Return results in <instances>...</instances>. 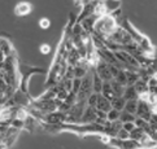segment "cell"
<instances>
[{
  "label": "cell",
  "mask_w": 157,
  "mask_h": 149,
  "mask_svg": "<svg viewBox=\"0 0 157 149\" xmlns=\"http://www.w3.org/2000/svg\"><path fill=\"white\" fill-rule=\"evenodd\" d=\"M87 106L86 101H77L66 113V125H79L82 114Z\"/></svg>",
  "instance_id": "obj_2"
},
{
  "label": "cell",
  "mask_w": 157,
  "mask_h": 149,
  "mask_svg": "<svg viewBox=\"0 0 157 149\" xmlns=\"http://www.w3.org/2000/svg\"><path fill=\"white\" fill-rule=\"evenodd\" d=\"M98 97H99V93H95L92 92L91 95L88 96L87 99V106H91V108H96V102H98Z\"/></svg>",
  "instance_id": "obj_29"
},
{
  "label": "cell",
  "mask_w": 157,
  "mask_h": 149,
  "mask_svg": "<svg viewBox=\"0 0 157 149\" xmlns=\"http://www.w3.org/2000/svg\"><path fill=\"white\" fill-rule=\"evenodd\" d=\"M136 118V115H134V114H130V113H127L125 112V110H122L121 114H120V121L122 123H127V122H134Z\"/></svg>",
  "instance_id": "obj_26"
},
{
  "label": "cell",
  "mask_w": 157,
  "mask_h": 149,
  "mask_svg": "<svg viewBox=\"0 0 157 149\" xmlns=\"http://www.w3.org/2000/svg\"><path fill=\"white\" fill-rule=\"evenodd\" d=\"M122 97L125 99L126 101H128V100H138L139 95H138V92H136V90H135V87L134 86H126Z\"/></svg>",
  "instance_id": "obj_15"
},
{
  "label": "cell",
  "mask_w": 157,
  "mask_h": 149,
  "mask_svg": "<svg viewBox=\"0 0 157 149\" xmlns=\"http://www.w3.org/2000/svg\"><path fill=\"white\" fill-rule=\"evenodd\" d=\"M39 52L42 54H44V56H47V54H49L52 52V48L48 43H42L40 46H39Z\"/></svg>",
  "instance_id": "obj_32"
},
{
  "label": "cell",
  "mask_w": 157,
  "mask_h": 149,
  "mask_svg": "<svg viewBox=\"0 0 157 149\" xmlns=\"http://www.w3.org/2000/svg\"><path fill=\"white\" fill-rule=\"evenodd\" d=\"M24 126H25V121H21L17 118H13L10 121V127L13 129H17V130H24Z\"/></svg>",
  "instance_id": "obj_31"
},
{
  "label": "cell",
  "mask_w": 157,
  "mask_h": 149,
  "mask_svg": "<svg viewBox=\"0 0 157 149\" xmlns=\"http://www.w3.org/2000/svg\"><path fill=\"white\" fill-rule=\"evenodd\" d=\"M117 139H120V140H127V139H130V134L125 130V129H121L118 132H117V135H116Z\"/></svg>",
  "instance_id": "obj_34"
},
{
  "label": "cell",
  "mask_w": 157,
  "mask_h": 149,
  "mask_svg": "<svg viewBox=\"0 0 157 149\" xmlns=\"http://www.w3.org/2000/svg\"><path fill=\"white\" fill-rule=\"evenodd\" d=\"M31 12H33V5L29 2H20L14 7V13H16V16H18V17L29 16Z\"/></svg>",
  "instance_id": "obj_8"
},
{
  "label": "cell",
  "mask_w": 157,
  "mask_h": 149,
  "mask_svg": "<svg viewBox=\"0 0 157 149\" xmlns=\"http://www.w3.org/2000/svg\"><path fill=\"white\" fill-rule=\"evenodd\" d=\"M120 114H121L120 110L112 108L109 112L106 113V118H108V122H116V121H120Z\"/></svg>",
  "instance_id": "obj_25"
},
{
  "label": "cell",
  "mask_w": 157,
  "mask_h": 149,
  "mask_svg": "<svg viewBox=\"0 0 157 149\" xmlns=\"http://www.w3.org/2000/svg\"><path fill=\"white\" fill-rule=\"evenodd\" d=\"M95 121H96V108L86 106L85 112L82 114L79 125H91V123H95Z\"/></svg>",
  "instance_id": "obj_6"
},
{
  "label": "cell",
  "mask_w": 157,
  "mask_h": 149,
  "mask_svg": "<svg viewBox=\"0 0 157 149\" xmlns=\"http://www.w3.org/2000/svg\"><path fill=\"white\" fill-rule=\"evenodd\" d=\"M94 2H104V3H105L106 0H94Z\"/></svg>",
  "instance_id": "obj_39"
},
{
  "label": "cell",
  "mask_w": 157,
  "mask_h": 149,
  "mask_svg": "<svg viewBox=\"0 0 157 149\" xmlns=\"http://www.w3.org/2000/svg\"><path fill=\"white\" fill-rule=\"evenodd\" d=\"M122 149H142V145H140V143L136 140L127 139V140H123V148Z\"/></svg>",
  "instance_id": "obj_23"
},
{
  "label": "cell",
  "mask_w": 157,
  "mask_h": 149,
  "mask_svg": "<svg viewBox=\"0 0 157 149\" xmlns=\"http://www.w3.org/2000/svg\"><path fill=\"white\" fill-rule=\"evenodd\" d=\"M101 95L104 97H106L109 101H112L113 99L116 97V93L113 92V90H112V87H110V83L109 82H104L103 83V90H101Z\"/></svg>",
  "instance_id": "obj_18"
},
{
  "label": "cell",
  "mask_w": 157,
  "mask_h": 149,
  "mask_svg": "<svg viewBox=\"0 0 157 149\" xmlns=\"http://www.w3.org/2000/svg\"><path fill=\"white\" fill-rule=\"evenodd\" d=\"M94 71L96 73L100 78H101L104 82H110L112 79H113V76H112L110 74V70H109V65L104 62L103 60H100V62L95 66Z\"/></svg>",
  "instance_id": "obj_4"
},
{
  "label": "cell",
  "mask_w": 157,
  "mask_h": 149,
  "mask_svg": "<svg viewBox=\"0 0 157 149\" xmlns=\"http://www.w3.org/2000/svg\"><path fill=\"white\" fill-rule=\"evenodd\" d=\"M106 122H108V118H106V113L96 109V121H95V123H98V125H100V126H104Z\"/></svg>",
  "instance_id": "obj_27"
},
{
  "label": "cell",
  "mask_w": 157,
  "mask_h": 149,
  "mask_svg": "<svg viewBox=\"0 0 157 149\" xmlns=\"http://www.w3.org/2000/svg\"><path fill=\"white\" fill-rule=\"evenodd\" d=\"M38 25H39V27H40L42 30H47V29L51 27V20L47 18V17H42V18H39Z\"/></svg>",
  "instance_id": "obj_30"
},
{
  "label": "cell",
  "mask_w": 157,
  "mask_h": 149,
  "mask_svg": "<svg viewBox=\"0 0 157 149\" xmlns=\"http://www.w3.org/2000/svg\"><path fill=\"white\" fill-rule=\"evenodd\" d=\"M96 109L98 110H101V112L108 113L109 110L112 109V104L106 97H104L101 93H99V97H98V102H96Z\"/></svg>",
  "instance_id": "obj_12"
},
{
  "label": "cell",
  "mask_w": 157,
  "mask_h": 149,
  "mask_svg": "<svg viewBox=\"0 0 157 149\" xmlns=\"http://www.w3.org/2000/svg\"><path fill=\"white\" fill-rule=\"evenodd\" d=\"M136 117L143 118L144 121L149 122L152 118V112H151V105L145 101H140L138 100V109H136Z\"/></svg>",
  "instance_id": "obj_5"
},
{
  "label": "cell",
  "mask_w": 157,
  "mask_h": 149,
  "mask_svg": "<svg viewBox=\"0 0 157 149\" xmlns=\"http://www.w3.org/2000/svg\"><path fill=\"white\" fill-rule=\"evenodd\" d=\"M120 25L117 24V21L112 17V14H106L104 17H100L95 22V27H94V36L101 39L103 42L106 39L108 36H110L114 32V30L118 27Z\"/></svg>",
  "instance_id": "obj_1"
},
{
  "label": "cell",
  "mask_w": 157,
  "mask_h": 149,
  "mask_svg": "<svg viewBox=\"0 0 157 149\" xmlns=\"http://www.w3.org/2000/svg\"><path fill=\"white\" fill-rule=\"evenodd\" d=\"M145 137H148V134H145V131L143 129H139V127H135L131 132H130V139L132 140H136V141H143Z\"/></svg>",
  "instance_id": "obj_16"
},
{
  "label": "cell",
  "mask_w": 157,
  "mask_h": 149,
  "mask_svg": "<svg viewBox=\"0 0 157 149\" xmlns=\"http://www.w3.org/2000/svg\"><path fill=\"white\" fill-rule=\"evenodd\" d=\"M81 80L79 78H74L73 79V87H71V92L78 95V92H79V88H81Z\"/></svg>",
  "instance_id": "obj_35"
},
{
  "label": "cell",
  "mask_w": 157,
  "mask_h": 149,
  "mask_svg": "<svg viewBox=\"0 0 157 149\" xmlns=\"http://www.w3.org/2000/svg\"><path fill=\"white\" fill-rule=\"evenodd\" d=\"M109 145L112 148H116V149H122L123 148V141L120 140V139H117V137H112Z\"/></svg>",
  "instance_id": "obj_33"
},
{
  "label": "cell",
  "mask_w": 157,
  "mask_h": 149,
  "mask_svg": "<svg viewBox=\"0 0 157 149\" xmlns=\"http://www.w3.org/2000/svg\"><path fill=\"white\" fill-rule=\"evenodd\" d=\"M0 49H2V52L4 53L5 57H9L12 54H14V49L12 47V44L7 39H3V38H0Z\"/></svg>",
  "instance_id": "obj_13"
},
{
  "label": "cell",
  "mask_w": 157,
  "mask_h": 149,
  "mask_svg": "<svg viewBox=\"0 0 157 149\" xmlns=\"http://www.w3.org/2000/svg\"><path fill=\"white\" fill-rule=\"evenodd\" d=\"M122 129V122L121 121H116V122H106L104 125V132L110 137H116L117 132Z\"/></svg>",
  "instance_id": "obj_7"
},
{
  "label": "cell",
  "mask_w": 157,
  "mask_h": 149,
  "mask_svg": "<svg viewBox=\"0 0 157 149\" xmlns=\"http://www.w3.org/2000/svg\"><path fill=\"white\" fill-rule=\"evenodd\" d=\"M40 123H46V125H52V126H63L66 123V113H63L60 110H56L49 114L44 115L43 122Z\"/></svg>",
  "instance_id": "obj_3"
},
{
  "label": "cell",
  "mask_w": 157,
  "mask_h": 149,
  "mask_svg": "<svg viewBox=\"0 0 157 149\" xmlns=\"http://www.w3.org/2000/svg\"><path fill=\"white\" fill-rule=\"evenodd\" d=\"M134 87H135V90L138 92V95H140V93H144V92H148V84L147 82H144L142 79H139L135 84H134Z\"/></svg>",
  "instance_id": "obj_24"
},
{
  "label": "cell",
  "mask_w": 157,
  "mask_h": 149,
  "mask_svg": "<svg viewBox=\"0 0 157 149\" xmlns=\"http://www.w3.org/2000/svg\"><path fill=\"white\" fill-rule=\"evenodd\" d=\"M110 104H112V108L113 109H117V110H120V112H122V110L125 109L126 100L122 96H116L113 100L110 101Z\"/></svg>",
  "instance_id": "obj_19"
},
{
  "label": "cell",
  "mask_w": 157,
  "mask_h": 149,
  "mask_svg": "<svg viewBox=\"0 0 157 149\" xmlns=\"http://www.w3.org/2000/svg\"><path fill=\"white\" fill-rule=\"evenodd\" d=\"M110 87H112V90H113V92L116 93V96H123V92H125V86H122V84H120L117 80H114V79H112L110 82Z\"/></svg>",
  "instance_id": "obj_20"
},
{
  "label": "cell",
  "mask_w": 157,
  "mask_h": 149,
  "mask_svg": "<svg viewBox=\"0 0 157 149\" xmlns=\"http://www.w3.org/2000/svg\"><path fill=\"white\" fill-rule=\"evenodd\" d=\"M109 14V10L106 8V4L104 2H95V5H94V12H92V16L95 18H100V17H104V16Z\"/></svg>",
  "instance_id": "obj_9"
},
{
  "label": "cell",
  "mask_w": 157,
  "mask_h": 149,
  "mask_svg": "<svg viewBox=\"0 0 157 149\" xmlns=\"http://www.w3.org/2000/svg\"><path fill=\"white\" fill-rule=\"evenodd\" d=\"M113 2H118V3H120V2H121V0H113Z\"/></svg>",
  "instance_id": "obj_40"
},
{
  "label": "cell",
  "mask_w": 157,
  "mask_h": 149,
  "mask_svg": "<svg viewBox=\"0 0 157 149\" xmlns=\"http://www.w3.org/2000/svg\"><path fill=\"white\" fill-rule=\"evenodd\" d=\"M136 109H138V100H128L126 101V105H125V112L130 113V114H136Z\"/></svg>",
  "instance_id": "obj_22"
},
{
  "label": "cell",
  "mask_w": 157,
  "mask_h": 149,
  "mask_svg": "<svg viewBox=\"0 0 157 149\" xmlns=\"http://www.w3.org/2000/svg\"><path fill=\"white\" fill-rule=\"evenodd\" d=\"M95 22H96V18L94 16H90V17L82 20L79 24L82 26V30L85 32H88V34H94V27H95Z\"/></svg>",
  "instance_id": "obj_11"
},
{
  "label": "cell",
  "mask_w": 157,
  "mask_h": 149,
  "mask_svg": "<svg viewBox=\"0 0 157 149\" xmlns=\"http://www.w3.org/2000/svg\"><path fill=\"white\" fill-rule=\"evenodd\" d=\"M110 139H112V137H110V136H108L106 134H100V141H101L103 144H105V145H109Z\"/></svg>",
  "instance_id": "obj_37"
},
{
  "label": "cell",
  "mask_w": 157,
  "mask_h": 149,
  "mask_svg": "<svg viewBox=\"0 0 157 149\" xmlns=\"http://www.w3.org/2000/svg\"><path fill=\"white\" fill-rule=\"evenodd\" d=\"M20 132H21V130L13 129V127H10V126H9V130H8V132H7V137H5L4 144L7 145L8 148H10V147L14 144V141L17 140V137H18V135H20Z\"/></svg>",
  "instance_id": "obj_10"
},
{
  "label": "cell",
  "mask_w": 157,
  "mask_h": 149,
  "mask_svg": "<svg viewBox=\"0 0 157 149\" xmlns=\"http://www.w3.org/2000/svg\"><path fill=\"white\" fill-rule=\"evenodd\" d=\"M148 136H149L153 141H156V143H157V130H152V129H151V130H149V132H148Z\"/></svg>",
  "instance_id": "obj_38"
},
{
  "label": "cell",
  "mask_w": 157,
  "mask_h": 149,
  "mask_svg": "<svg viewBox=\"0 0 157 149\" xmlns=\"http://www.w3.org/2000/svg\"><path fill=\"white\" fill-rule=\"evenodd\" d=\"M136 127V126H135V123H134V122H127V123H122V129H125L127 132H128V134H130V132L134 130V129H135Z\"/></svg>",
  "instance_id": "obj_36"
},
{
  "label": "cell",
  "mask_w": 157,
  "mask_h": 149,
  "mask_svg": "<svg viewBox=\"0 0 157 149\" xmlns=\"http://www.w3.org/2000/svg\"><path fill=\"white\" fill-rule=\"evenodd\" d=\"M114 80H117L120 84H122V86H127V78H126V73H125V70L123 69H121L120 71H118V74H117L114 78H113Z\"/></svg>",
  "instance_id": "obj_28"
},
{
  "label": "cell",
  "mask_w": 157,
  "mask_h": 149,
  "mask_svg": "<svg viewBox=\"0 0 157 149\" xmlns=\"http://www.w3.org/2000/svg\"><path fill=\"white\" fill-rule=\"evenodd\" d=\"M38 125H39V121H36L34 117L29 115V117L25 119V126H24V129H25V130H29V131H33L34 129L38 127Z\"/></svg>",
  "instance_id": "obj_21"
},
{
  "label": "cell",
  "mask_w": 157,
  "mask_h": 149,
  "mask_svg": "<svg viewBox=\"0 0 157 149\" xmlns=\"http://www.w3.org/2000/svg\"><path fill=\"white\" fill-rule=\"evenodd\" d=\"M104 80L92 70V92L95 93H101Z\"/></svg>",
  "instance_id": "obj_14"
},
{
  "label": "cell",
  "mask_w": 157,
  "mask_h": 149,
  "mask_svg": "<svg viewBox=\"0 0 157 149\" xmlns=\"http://www.w3.org/2000/svg\"><path fill=\"white\" fill-rule=\"evenodd\" d=\"M126 73V78H127V86H134L136 82L140 79L139 73L136 70H130V69H126L125 70Z\"/></svg>",
  "instance_id": "obj_17"
}]
</instances>
